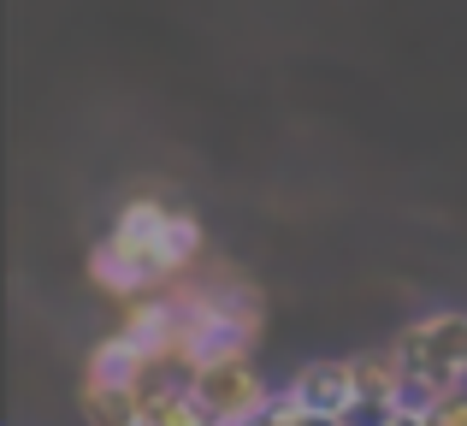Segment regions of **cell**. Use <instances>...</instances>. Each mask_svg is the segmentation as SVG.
<instances>
[{
    "label": "cell",
    "instance_id": "cell-1",
    "mask_svg": "<svg viewBox=\"0 0 467 426\" xmlns=\"http://www.w3.org/2000/svg\"><path fill=\"white\" fill-rule=\"evenodd\" d=\"M397 356L409 361V391H402V421H426L444 397L467 391V314L438 308L426 320L397 332Z\"/></svg>",
    "mask_w": 467,
    "mask_h": 426
},
{
    "label": "cell",
    "instance_id": "cell-2",
    "mask_svg": "<svg viewBox=\"0 0 467 426\" xmlns=\"http://www.w3.org/2000/svg\"><path fill=\"white\" fill-rule=\"evenodd\" d=\"M190 391H195V403L207 409L213 426H249V421H261L266 409H273V385L261 379L254 356L202 361V373H195Z\"/></svg>",
    "mask_w": 467,
    "mask_h": 426
},
{
    "label": "cell",
    "instance_id": "cell-3",
    "mask_svg": "<svg viewBox=\"0 0 467 426\" xmlns=\"http://www.w3.org/2000/svg\"><path fill=\"white\" fill-rule=\"evenodd\" d=\"M296 403L308 415H331V421H349L355 415V368L349 356H326V361H308V368L290 379Z\"/></svg>",
    "mask_w": 467,
    "mask_h": 426
},
{
    "label": "cell",
    "instance_id": "cell-4",
    "mask_svg": "<svg viewBox=\"0 0 467 426\" xmlns=\"http://www.w3.org/2000/svg\"><path fill=\"white\" fill-rule=\"evenodd\" d=\"M89 278L107 290V296H119V302H142V296H160V290H166L154 266L137 261L130 249H119L113 237H101V243L89 249Z\"/></svg>",
    "mask_w": 467,
    "mask_h": 426
},
{
    "label": "cell",
    "instance_id": "cell-5",
    "mask_svg": "<svg viewBox=\"0 0 467 426\" xmlns=\"http://www.w3.org/2000/svg\"><path fill=\"white\" fill-rule=\"evenodd\" d=\"M142 368H149V349L130 344L125 332H107L101 344L89 349V373H83V385H113V391H137V385H142Z\"/></svg>",
    "mask_w": 467,
    "mask_h": 426
},
{
    "label": "cell",
    "instance_id": "cell-6",
    "mask_svg": "<svg viewBox=\"0 0 467 426\" xmlns=\"http://www.w3.org/2000/svg\"><path fill=\"white\" fill-rule=\"evenodd\" d=\"M83 421L89 426H137L142 421V397L137 391H113V385H83Z\"/></svg>",
    "mask_w": 467,
    "mask_h": 426
},
{
    "label": "cell",
    "instance_id": "cell-7",
    "mask_svg": "<svg viewBox=\"0 0 467 426\" xmlns=\"http://www.w3.org/2000/svg\"><path fill=\"white\" fill-rule=\"evenodd\" d=\"M142 421H149V426H213V421H207V409L195 403V391L149 397V403H142Z\"/></svg>",
    "mask_w": 467,
    "mask_h": 426
},
{
    "label": "cell",
    "instance_id": "cell-8",
    "mask_svg": "<svg viewBox=\"0 0 467 426\" xmlns=\"http://www.w3.org/2000/svg\"><path fill=\"white\" fill-rule=\"evenodd\" d=\"M426 426H467V391H456V397H444V403L426 415Z\"/></svg>",
    "mask_w": 467,
    "mask_h": 426
},
{
    "label": "cell",
    "instance_id": "cell-9",
    "mask_svg": "<svg viewBox=\"0 0 467 426\" xmlns=\"http://www.w3.org/2000/svg\"><path fill=\"white\" fill-rule=\"evenodd\" d=\"M249 426H273V421H266V415H261V421H249Z\"/></svg>",
    "mask_w": 467,
    "mask_h": 426
},
{
    "label": "cell",
    "instance_id": "cell-10",
    "mask_svg": "<svg viewBox=\"0 0 467 426\" xmlns=\"http://www.w3.org/2000/svg\"><path fill=\"white\" fill-rule=\"evenodd\" d=\"M137 426H149V421H137Z\"/></svg>",
    "mask_w": 467,
    "mask_h": 426
}]
</instances>
